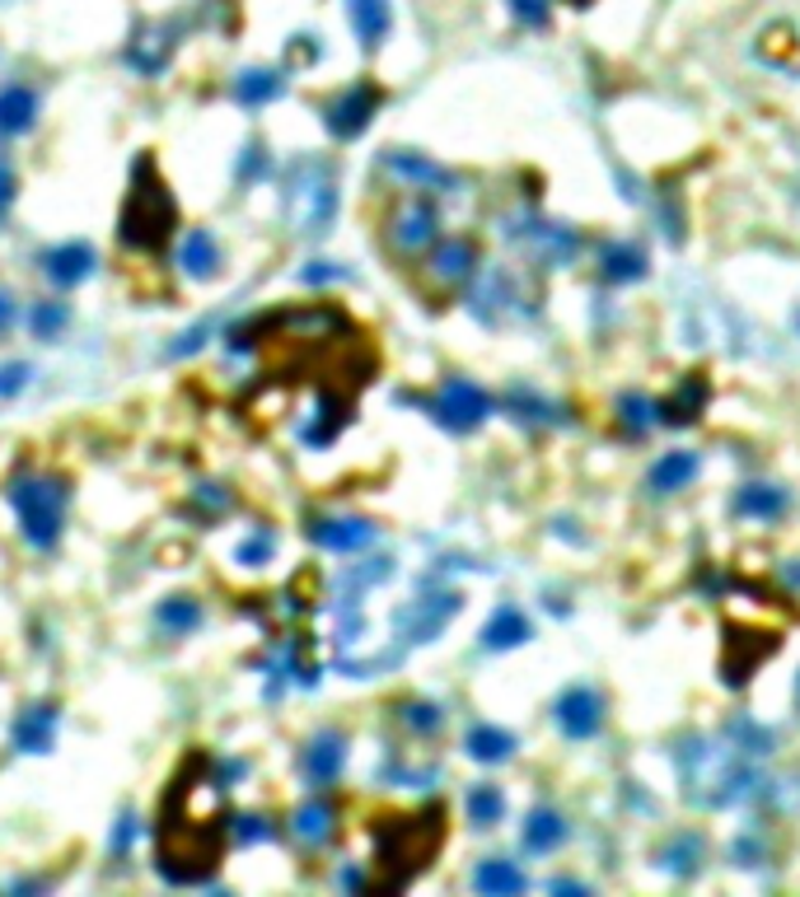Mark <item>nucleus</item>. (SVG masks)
Instances as JSON below:
<instances>
[{"label": "nucleus", "mask_w": 800, "mask_h": 897, "mask_svg": "<svg viewBox=\"0 0 800 897\" xmlns=\"http://www.w3.org/2000/svg\"><path fill=\"white\" fill-rule=\"evenodd\" d=\"M459 612V594H431V598H416L412 608H403V636L408 641H436L445 622Z\"/></svg>", "instance_id": "9d476101"}, {"label": "nucleus", "mask_w": 800, "mask_h": 897, "mask_svg": "<svg viewBox=\"0 0 800 897\" xmlns=\"http://www.w3.org/2000/svg\"><path fill=\"white\" fill-rule=\"evenodd\" d=\"M24 383H28V365H20V360H14V365H0V398H14V393L24 389Z\"/></svg>", "instance_id": "58836bf2"}, {"label": "nucleus", "mask_w": 800, "mask_h": 897, "mask_svg": "<svg viewBox=\"0 0 800 897\" xmlns=\"http://www.w3.org/2000/svg\"><path fill=\"white\" fill-rule=\"evenodd\" d=\"M276 94H282V76H276V70H243L235 80V99L243 108H263Z\"/></svg>", "instance_id": "2f4dec72"}, {"label": "nucleus", "mask_w": 800, "mask_h": 897, "mask_svg": "<svg viewBox=\"0 0 800 897\" xmlns=\"http://www.w3.org/2000/svg\"><path fill=\"white\" fill-rule=\"evenodd\" d=\"M173 225H179L173 192L164 187L155 160L141 154L132 169V187H127V202H122V216H117V234L132 253H160L173 239Z\"/></svg>", "instance_id": "7ed1b4c3"}, {"label": "nucleus", "mask_w": 800, "mask_h": 897, "mask_svg": "<svg viewBox=\"0 0 800 897\" xmlns=\"http://www.w3.org/2000/svg\"><path fill=\"white\" fill-rule=\"evenodd\" d=\"M698 855H702V837H693V832H684L674 847L665 851V865L674 870V874H688V870H698Z\"/></svg>", "instance_id": "c9c22d12"}, {"label": "nucleus", "mask_w": 800, "mask_h": 897, "mask_svg": "<svg viewBox=\"0 0 800 897\" xmlns=\"http://www.w3.org/2000/svg\"><path fill=\"white\" fill-rule=\"evenodd\" d=\"M230 832L249 847V841H267L272 837V828H267V818H239V823H230Z\"/></svg>", "instance_id": "ea45409f"}, {"label": "nucleus", "mask_w": 800, "mask_h": 897, "mask_svg": "<svg viewBox=\"0 0 800 897\" xmlns=\"http://www.w3.org/2000/svg\"><path fill=\"white\" fill-rule=\"evenodd\" d=\"M346 14H352V28H356L361 47H379L389 38V24H393L389 0H346Z\"/></svg>", "instance_id": "5701e85b"}, {"label": "nucleus", "mask_w": 800, "mask_h": 897, "mask_svg": "<svg viewBox=\"0 0 800 897\" xmlns=\"http://www.w3.org/2000/svg\"><path fill=\"white\" fill-rule=\"evenodd\" d=\"M300 767H305V777L315 781L319 790L333 785L342 777V767H346V738L333 734V729L315 734V738H309V748H305V758H300Z\"/></svg>", "instance_id": "f8f14e48"}, {"label": "nucleus", "mask_w": 800, "mask_h": 897, "mask_svg": "<svg viewBox=\"0 0 800 897\" xmlns=\"http://www.w3.org/2000/svg\"><path fill=\"white\" fill-rule=\"evenodd\" d=\"M155 622H160V631H169V636H187V631L202 622V608H197V598L173 594V598H164V603L155 608Z\"/></svg>", "instance_id": "7c9ffc66"}, {"label": "nucleus", "mask_w": 800, "mask_h": 897, "mask_svg": "<svg viewBox=\"0 0 800 897\" xmlns=\"http://www.w3.org/2000/svg\"><path fill=\"white\" fill-rule=\"evenodd\" d=\"M225 795H220V777L212 771L206 752H193L173 785L164 790L160 804V823H155V860L169 884H206L212 870L220 865V847H225Z\"/></svg>", "instance_id": "f257e3e1"}, {"label": "nucleus", "mask_w": 800, "mask_h": 897, "mask_svg": "<svg viewBox=\"0 0 800 897\" xmlns=\"http://www.w3.org/2000/svg\"><path fill=\"white\" fill-rule=\"evenodd\" d=\"M787 505H791L787 491H781V486H768V482H744V486L735 491V501H730V509H735V515L758 519V524L781 519V515H787Z\"/></svg>", "instance_id": "dca6fc26"}, {"label": "nucleus", "mask_w": 800, "mask_h": 897, "mask_svg": "<svg viewBox=\"0 0 800 897\" xmlns=\"http://www.w3.org/2000/svg\"><path fill=\"white\" fill-rule=\"evenodd\" d=\"M286 220L295 234H323L338 216V169L309 154V160H295L286 173Z\"/></svg>", "instance_id": "20e7f679"}, {"label": "nucleus", "mask_w": 800, "mask_h": 897, "mask_svg": "<svg viewBox=\"0 0 800 897\" xmlns=\"http://www.w3.org/2000/svg\"><path fill=\"white\" fill-rule=\"evenodd\" d=\"M328 280H346L342 267H305L300 272V286H328Z\"/></svg>", "instance_id": "79ce46f5"}, {"label": "nucleus", "mask_w": 800, "mask_h": 897, "mask_svg": "<svg viewBox=\"0 0 800 897\" xmlns=\"http://www.w3.org/2000/svg\"><path fill=\"white\" fill-rule=\"evenodd\" d=\"M38 122V94L28 84H5L0 90V136H20Z\"/></svg>", "instance_id": "aec40b11"}, {"label": "nucleus", "mask_w": 800, "mask_h": 897, "mask_svg": "<svg viewBox=\"0 0 800 897\" xmlns=\"http://www.w3.org/2000/svg\"><path fill=\"white\" fill-rule=\"evenodd\" d=\"M43 272H47L52 286L71 290V286H80V280L94 272V249H90V243H76V239L57 243V249L43 253Z\"/></svg>", "instance_id": "ddd939ff"}, {"label": "nucleus", "mask_w": 800, "mask_h": 897, "mask_svg": "<svg viewBox=\"0 0 800 897\" xmlns=\"http://www.w3.org/2000/svg\"><path fill=\"white\" fill-rule=\"evenodd\" d=\"M506 412L519 416V421H534V426H558V421H567L558 402L538 398V393H529V389H511V393H506Z\"/></svg>", "instance_id": "c756f323"}, {"label": "nucleus", "mask_w": 800, "mask_h": 897, "mask_svg": "<svg viewBox=\"0 0 800 897\" xmlns=\"http://www.w3.org/2000/svg\"><path fill=\"white\" fill-rule=\"evenodd\" d=\"M552 720H558V729L571 738V744H581V738H595L599 725H604V701L595 688H567L558 701H552Z\"/></svg>", "instance_id": "6e6552de"}, {"label": "nucleus", "mask_w": 800, "mask_h": 897, "mask_svg": "<svg viewBox=\"0 0 800 897\" xmlns=\"http://www.w3.org/2000/svg\"><path fill=\"white\" fill-rule=\"evenodd\" d=\"M511 10H515L525 24H534V28L548 24V0H511Z\"/></svg>", "instance_id": "a19ab883"}, {"label": "nucleus", "mask_w": 800, "mask_h": 897, "mask_svg": "<svg viewBox=\"0 0 800 897\" xmlns=\"http://www.w3.org/2000/svg\"><path fill=\"white\" fill-rule=\"evenodd\" d=\"M375 113H379V90H375V84H352L346 94H338L333 103H328L323 122H328V131H333L338 140H356L375 122Z\"/></svg>", "instance_id": "1a4fd4ad"}, {"label": "nucleus", "mask_w": 800, "mask_h": 897, "mask_svg": "<svg viewBox=\"0 0 800 897\" xmlns=\"http://www.w3.org/2000/svg\"><path fill=\"white\" fill-rule=\"evenodd\" d=\"M501 814H506V795H501L496 785H473V790H468V823L492 828V823H501Z\"/></svg>", "instance_id": "473e14b6"}, {"label": "nucleus", "mask_w": 800, "mask_h": 897, "mask_svg": "<svg viewBox=\"0 0 800 897\" xmlns=\"http://www.w3.org/2000/svg\"><path fill=\"white\" fill-rule=\"evenodd\" d=\"M66 501H71V491H66L61 478H20L10 486V505L20 515L28 548H38V552L57 548L61 524H66Z\"/></svg>", "instance_id": "39448f33"}, {"label": "nucleus", "mask_w": 800, "mask_h": 897, "mask_svg": "<svg viewBox=\"0 0 800 897\" xmlns=\"http://www.w3.org/2000/svg\"><path fill=\"white\" fill-rule=\"evenodd\" d=\"M464 748H468V758L473 762H506L515 752V734L496 729V725H473L468 738H464Z\"/></svg>", "instance_id": "bb28decb"}, {"label": "nucleus", "mask_w": 800, "mask_h": 897, "mask_svg": "<svg viewBox=\"0 0 800 897\" xmlns=\"http://www.w3.org/2000/svg\"><path fill=\"white\" fill-rule=\"evenodd\" d=\"M272 552H276V533H253L249 542H239L235 561H239V566H263Z\"/></svg>", "instance_id": "4c0bfd02"}, {"label": "nucleus", "mask_w": 800, "mask_h": 897, "mask_svg": "<svg viewBox=\"0 0 800 897\" xmlns=\"http://www.w3.org/2000/svg\"><path fill=\"white\" fill-rule=\"evenodd\" d=\"M599 272H604V280H614V286H628V280L647 276V253L632 249V243H608L604 257H599Z\"/></svg>", "instance_id": "c85d7f7f"}, {"label": "nucleus", "mask_w": 800, "mask_h": 897, "mask_svg": "<svg viewBox=\"0 0 800 897\" xmlns=\"http://www.w3.org/2000/svg\"><path fill=\"white\" fill-rule=\"evenodd\" d=\"M426 407H431V416H436L445 430L468 435V430H478L482 421L492 416V398H487L478 383H468V379H445L441 393L431 398Z\"/></svg>", "instance_id": "0eeeda50"}, {"label": "nucleus", "mask_w": 800, "mask_h": 897, "mask_svg": "<svg viewBox=\"0 0 800 897\" xmlns=\"http://www.w3.org/2000/svg\"><path fill=\"white\" fill-rule=\"evenodd\" d=\"M529 636H534V626H529V618L519 608H496L492 622L482 626V645L487 649H515V645H525Z\"/></svg>", "instance_id": "393cba45"}, {"label": "nucleus", "mask_w": 800, "mask_h": 897, "mask_svg": "<svg viewBox=\"0 0 800 897\" xmlns=\"http://www.w3.org/2000/svg\"><path fill=\"white\" fill-rule=\"evenodd\" d=\"M52 734H57V711L52 706H28L14 720V748L20 752H47Z\"/></svg>", "instance_id": "b1692460"}, {"label": "nucleus", "mask_w": 800, "mask_h": 897, "mask_svg": "<svg viewBox=\"0 0 800 897\" xmlns=\"http://www.w3.org/2000/svg\"><path fill=\"white\" fill-rule=\"evenodd\" d=\"M10 323H14V299L0 290V332H10Z\"/></svg>", "instance_id": "c03bdc74"}, {"label": "nucleus", "mask_w": 800, "mask_h": 897, "mask_svg": "<svg viewBox=\"0 0 800 897\" xmlns=\"http://www.w3.org/2000/svg\"><path fill=\"white\" fill-rule=\"evenodd\" d=\"M781 641L773 636V631H730V641H725V682H740L754 674L758 659H768L773 649Z\"/></svg>", "instance_id": "9b49d317"}, {"label": "nucleus", "mask_w": 800, "mask_h": 897, "mask_svg": "<svg viewBox=\"0 0 800 897\" xmlns=\"http://www.w3.org/2000/svg\"><path fill=\"white\" fill-rule=\"evenodd\" d=\"M567 841V823L558 808H534L529 823H525V851L534 855H548V851H558Z\"/></svg>", "instance_id": "a878e982"}, {"label": "nucleus", "mask_w": 800, "mask_h": 897, "mask_svg": "<svg viewBox=\"0 0 800 897\" xmlns=\"http://www.w3.org/2000/svg\"><path fill=\"white\" fill-rule=\"evenodd\" d=\"M295 837H300V847H323L328 837L338 832V808L328 804V800H309L295 808Z\"/></svg>", "instance_id": "4be33fe9"}, {"label": "nucleus", "mask_w": 800, "mask_h": 897, "mask_svg": "<svg viewBox=\"0 0 800 897\" xmlns=\"http://www.w3.org/2000/svg\"><path fill=\"white\" fill-rule=\"evenodd\" d=\"M473 888L487 897H515V893H525V874L511 860H482L473 870Z\"/></svg>", "instance_id": "cd10ccee"}, {"label": "nucleus", "mask_w": 800, "mask_h": 897, "mask_svg": "<svg viewBox=\"0 0 800 897\" xmlns=\"http://www.w3.org/2000/svg\"><path fill=\"white\" fill-rule=\"evenodd\" d=\"M693 478H698V453H693V449L660 453V459L651 463V472H647L651 491H660V496H674V491H684Z\"/></svg>", "instance_id": "f3484780"}, {"label": "nucleus", "mask_w": 800, "mask_h": 897, "mask_svg": "<svg viewBox=\"0 0 800 897\" xmlns=\"http://www.w3.org/2000/svg\"><path fill=\"white\" fill-rule=\"evenodd\" d=\"M426 267L436 276V286H464V280L478 272V249L468 239H445V243H436V253H431Z\"/></svg>", "instance_id": "4468645a"}, {"label": "nucleus", "mask_w": 800, "mask_h": 897, "mask_svg": "<svg viewBox=\"0 0 800 897\" xmlns=\"http://www.w3.org/2000/svg\"><path fill=\"white\" fill-rule=\"evenodd\" d=\"M707 393H711V389H707L702 375H698V379H684L665 402H655L660 421H670V426H688V421H698L702 407H707Z\"/></svg>", "instance_id": "412c9836"}, {"label": "nucleus", "mask_w": 800, "mask_h": 897, "mask_svg": "<svg viewBox=\"0 0 800 897\" xmlns=\"http://www.w3.org/2000/svg\"><path fill=\"white\" fill-rule=\"evenodd\" d=\"M179 267L193 280H212L220 272V243L212 230H187L179 243Z\"/></svg>", "instance_id": "a211bd4d"}, {"label": "nucleus", "mask_w": 800, "mask_h": 897, "mask_svg": "<svg viewBox=\"0 0 800 897\" xmlns=\"http://www.w3.org/2000/svg\"><path fill=\"white\" fill-rule=\"evenodd\" d=\"M618 416H622V426H628L632 435H641V430H651L660 421V407L647 393H622L618 398Z\"/></svg>", "instance_id": "72a5a7b5"}, {"label": "nucleus", "mask_w": 800, "mask_h": 897, "mask_svg": "<svg viewBox=\"0 0 800 897\" xmlns=\"http://www.w3.org/2000/svg\"><path fill=\"white\" fill-rule=\"evenodd\" d=\"M309 533H315V542L328 552H361L375 542V524L370 519H315Z\"/></svg>", "instance_id": "2eb2a0df"}, {"label": "nucleus", "mask_w": 800, "mask_h": 897, "mask_svg": "<svg viewBox=\"0 0 800 897\" xmlns=\"http://www.w3.org/2000/svg\"><path fill=\"white\" fill-rule=\"evenodd\" d=\"M10 202H14V173H10L5 160H0V220L10 216Z\"/></svg>", "instance_id": "37998d69"}, {"label": "nucleus", "mask_w": 800, "mask_h": 897, "mask_svg": "<svg viewBox=\"0 0 800 897\" xmlns=\"http://www.w3.org/2000/svg\"><path fill=\"white\" fill-rule=\"evenodd\" d=\"M398 715H403V725L416 729V734H436L441 720H445L436 706H431V701H403V706H398Z\"/></svg>", "instance_id": "f704fd0d"}, {"label": "nucleus", "mask_w": 800, "mask_h": 897, "mask_svg": "<svg viewBox=\"0 0 800 897\" xmlns=\"http://www.w3.org/2000/svg\"><path fill=\"white\" fill-rule=\"evenodd\" d=\"M796 327H800V313H796Z\"/></svg>", "instance_id": "a18cd8bd"}, {"label": "nucleus", "mask_w": 800, "mask_h": 897, "mask_svg": "<svg viewBox=\"0 0 800 897\" xmlns=\"http://www.w3.org/2000/svg\"><path fill=\"white\" fill-rule=\"evenodd\" d=\"M385 169H389V173H398V179L412 183V187H431V192L455 187V179H449V173H445L441 164L422 160V154H408V150H393V154H385Z\"/></svg>", "instance_id": "6ab92c4d"}, {"label": "nucleus", "mask_w": 800, "mask_h": 897, "mask_svg": "<svg viewBox=\"0 0 800 897\" xmlns=\"http://www.w3.org/2000/svg\"><path fill=\"white\" fill-rule=\"evenodd\" d=\"M445 841V808L431 804L422 814L389 818L375 828V860L385 870V888H408Z\"/></svg>", "instance_id": "f03ea898"}, {"label": "nucleus", "mask_w": 800, "mask_h": 897, "mask_svg": "<svg viewBox=\"0 0 800 897\" xmlns=\"http://www.w3.org/2000/svg\"><path fill=\"white\" fill-rule=\"evenodd\" d=\"M33 332H38V337H57V332L66 327V323H71V309H66V304H57V299H52V304H38V309H33Z\"/></svg>", "instance_id": "e433bc0d"}, {"label": "nucleus", "mask_w": 800, "mask_h": 897, "mask_svg": "<svg viewBox=\"0 0 800 897\" xmlns=\"http://www.w3.org/2000/svg\"><path fill=\"white\" fill-rule=\"evenodd\" d=\"M385 239L398 257H422L431 243L441 239V210L426 197H403L385 225Z\"/></svg>", "instance_id": "423d86ee"}]
</instances>
